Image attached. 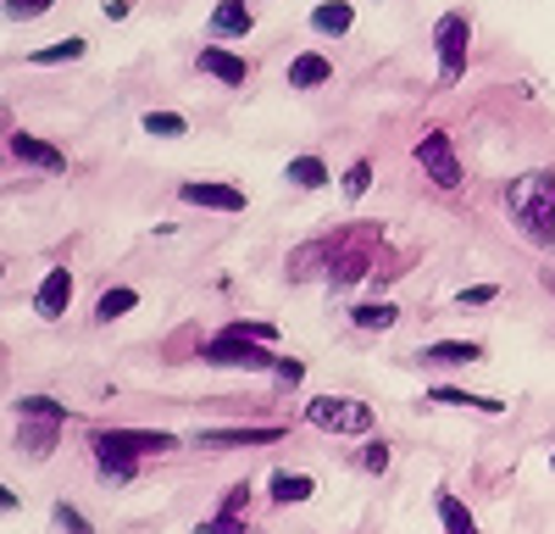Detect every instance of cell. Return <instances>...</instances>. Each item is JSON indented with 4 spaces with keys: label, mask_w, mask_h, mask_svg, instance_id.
<instances>
[{
    "label": "cell",
    "mask_w": 555,
    "mask_h": 534,
    "mask_svg": "<svg viewBox=\"0 0 555 534\" xmlns=\"http://www.w3.org/2000/svg\"><path fill=\"white\" fill-rule=\"evenodd\" d=\"M172 445H178V440H172L167 429H95V434H89V457H95V468H101L112 484H133L139 462L172 452Z\"/></svg>",
    "instance_id": "6da1fadb"
},
{
    "label": "cell",
    "mask_w": 555,
    "mask_h": 534,
    "mask_svg": "<svg viewBox=\"0 0 555 534\" xmlns=\"http://www.w3.org/2000/svg\"><path fill=\"white\" fill-rule=\"evenodd\" d=\"M505 212H512L522 240H533L539 251H555V173L550 167L512 178L505 185Z\"/></svg>",
    "instance_id": "7a4b0ae2"
},
{
    "label": "cell",
    "mask_w": 555,
    "mask_h": 534,
    "mask_svg": "<svg viewBox=\"0 0 555 534\" xmlns=\"http://www.w3.org/2000/svg\"><path fill=\"white\" fill-rule=\"evenodd\" d=\"M201 363L206 368H222V373H272L278 368V351L261 345V340H250L240 323H228L217 340H206Z\"/></svg>",
    "instance_id": "3957f363"
},
{
    "label": "cell",
    "mask_w": 555,
    "mask_h": 534,
    "mask_svg": "<svg viewBox=\"0 0 555 534\" xmlns=\"http://www.w3.org/2000/svg\"><path fill=\"white\" fill-rule=\"evenodd\" d=\"M306 423L311 429H328V434H373L378 429V412L366 400H350V395H311L306 400Z\"/></svg>",
    "instance_id": "277c9868"
},
{
    "label": "cell",
    "mask_w": 555,
    "mask_h": 534,
    "mask_svg": "<svg viewBox=\"0 0 555 534\" xmlns=\"http://www.w3.org/2000/svg\"><path fill=\"white\" fill-rule=\"evenodd\" d=\"M467 44H473V23H467V12H444V17L434 23L439 84H461V73H467Z\"/></svg>",
    "instance_id": "5b68a950"
},
{
    "label": "cell",
    "mask_w": 555,
    "mask_h": 534,
    "mask_svg": "<svg viewBox=\"0 0 555 534\" xmlns=\"http://www.w3.org/2000/svg\"><path fill=\"white\" fill-rule=\"evenodd\" d=\"M411 156H416V167H423L439 190H455V185H461V156H455V145H450L444 128H428L423 140H416Z\"/></svg>",
    "instance_id": "8992f818"
},
{
    "label": "cell",
    "mask_w": 555,
    "mask_h": 534,
    "mask_svg": "<svg viewBox=\"0 0 555 534\" xmlns=\"http://www.w3.org/2000/svg\"><path fill=\"white\" fill-rule=\"evenodd\" d=\"M272 440H289V429H278V423H245V429H201L195 434L201 452H240V445H272Z\"/></svg>",
    "instance_id": "52a82bcc"
},
{
    "label": "cell",
    "mask_w": 555,
    "mask_h": 534,
    "mask_svg": "<svg viewBox=\"0 0 555 534\" xmlns=\"http://www.w3.org/2000/svg\"><path fill=\"white\" fill-rule=\"evenodd\" d=\"M67 306H73V267H51V274L39 279V290H34V312L44 323H56Z\"/></svg>",
    "instance_id": "ba28073f"
},
{
    "label": "cell",
    "mask_w": 555,
    "mask_h": 534,
    "mask_svg": "<svg viewBox=\"0 0 555 534\" xmlns=\"http://www.w3.org/2000/svg\"><path fill=\"white\" fill-rule=\"evenodd\" d=\"M195 67H201L206 78L228 84V89H245V84H250V62H245V56H234V51H222V44H201Z\"/></svg>",
    "instance_id": "9c48e42d"
},
{
    "label": "cell",
    "mask_w": 555,
    "mask_h": 534,
    "mask_svg": "<svg viewBox=\"0 0 555 534\" xmlns=\"http://www.w3.org/2000/svg\"><path fill=\"white\" fill-rule=\"evenodd\" d=\"M12 156L23 162V167H34V173H67V151L62 145H51V140H34V134H12Z\"/></svg>",
    "instance_id": "30bf717a"
},
{
    "label": "cell",
    "mask_w": 555,
    "mask_h": 534,
    "mask_svg": "<svg viewBox=\"0 0 555 534\" xmlns=\"http://www.w3.org/2000/svg\"><path fill=\"white\" fill-rule=\"evenodd\" d=\"M178 201L183 206H206V212H245V190H234V185H183L178 190Z\"/></svg>",
    "instance_id": "8fae6325"
},
{
    "label": "cell",
    "mask_w": 555,
    "mask_h": 534,
    "mask_svg": "<svg viewBox=\"0 0 555 534\" xmlns=\"http://www.w3.org/2000/svg\"><path fill=\"white\" fill-rule=\"evenodd\" d=\"M284 84L289 89H322V84H334V62L322 56V51H300V56H289Z\"/></svg>",
    "instance_id": "7c38bea8"
},
{
    "label": "cell",
    "mask_w": 555,
    "mask_h": 534,
    "mask_svg": "<svg viewBox=\"0 0 555 534\" xmlns=\"http://www.w3.org/2000/svg\"><path fill=\"white\" fill-rule=\"evenodd\" d=\"M428 400H434V407H473V412H483V418H500V412H505L500 395H473V390H461V384H434Z\"/></svg>",
    "instance_id": "4fadbf2b"
},
{
    "label": "cell",
    "mask_w": 555,
    "mask_h": 534,
    "mask_svg": "<svg viewBox=\"0 0 555 534\" xmlns=\"http://www.w3.org/2000/svg\"><path fill=\"white\" fill-rule=\"evenodd\" d=\"M311 28L322 39H345L356 28V7H350V0H317V7H311Z\"/></svg>",
    "instance_id": "5bb4252c"
},
{
    "label": "cell",
    "mask_w": 555,
    "mask_h": 534,
    "mask_svg": "<svg viewBox=\"0 0 555 534\" xmlns=\"http://www.w3.org/2000/svg\"><path fill=\"white\" fill-rule=\"evenodd\" d=\"M256 28V12L245 7V0H217L211 7V34H222V39H245Z\"/></svg>",
    "instance_id": "9a60e30c"
},
{
    "label": "cell",
    "mask_w": 555,
    "mask_h": 534,
    "mask_svg": "<svg viewBox=\"0 0 555 534\" xmlns=\"http://www.w3.org/2000/svg\"><path fill=\"white\" fill-rule=\"evenodd\" d=\"M423 363H439V368H473V363H483V345H478V340H439V345L423 351Z\"/></svg>",
    "instance_id": "2e32d148"
},
{
    "label": "cell",
    "mask_w": 555,
    "mask_h": 534,
    "mask_svg": "<svg viewBox=\"0 0 555 534\" xmlns=\"http://www.w3.org/2000/svg\"><path fill=\"white\" fill-rule=\"evenodd\" d=\"M434 512H439L444 534H483V529H478V518L467 512V501L450 496V490H439V496H434Z\"/></svg>",
    "instance_id": "e0dca14e"
},
{
    "label": "cell",
    "mask_w": 555,
    "mask_h": 534,
    "mask_svg": "<svg viewBox=\"0 0 555 534\" xmlns=\"http://www.w3.org/2000/svg\"><path fill=\"white\" fill-rule=\"evenodd\" d=\"M56 434H62L56 418H23V434H17V440H23L28 457H51V452H56Z\"/></svg>",
    "instance_id": "ac0fdd59"
},
{
    "label": "cell",
    "mask_w": 555,
    "mask_h": 534,
    "mask_svg": "<svg viewBox=\"0 0 555 534\" xmlns=\"http://www.w3.org/2000/svg\"><path fill=\"white\" fill-rule=\"evenodd\" d=\"M311 496H317V479H311V473H289V468H278V473H272V501H278V507L311 501Z\"/></svg>",
    "instance_id": "d6986e66"
},
{
    "label": "cell",
    "mask_w": 555,
    "mask_h": 534,
    "mask_svg": "<svg viewBox=\"0 0 555 534\" xmlns=\"http://www.w3.org/2000/svg\"><path fill=\"white\" fill-rule=\"evenodd\" d=\"M284 178H289L295 190H322V185H328L334 173H328V162H322V156H289Z\"/></svg>",
    "instance_id": "ffe728a7"
},
{
    "label": "cell",
    "mask_w": 555,
    "mask_h": 534,
    "mask_svg": "<svg viewBox=\"0 0 555 534\" xmlns=\"http://www.w3.org/2000/svg\"><path fill=\"white\" fill-rule=\"evenodd\" d=\"M350 323L356 329H395L400 323V306H389V301H361V306H350Z\"/></svg>",
    "instance_id": "44dd1931"
},
{
    "label": "cell",
    "mask_w": 555,
    "mask_h": 534,
    "mask_svg": "<svg viewBox=\"0 0 555 534\" xmlns=\"http://www.w3.org/2000/svg\"><path fill=\"white\" fill-rule=\"evenodd\" d=\"M89 51V44L78 39V34H67V39H56V44H44V51H28V67H62V62H78Z\"/></svg>",
    "instance_id": "7402d4cb"
},
{
    "label": "cell",
    "mask_w": 555,
    "mask_h": 534,
    "mask_svg": "<svg viewBox=\"0 0 555 534\" xmlns=\"http://www.w3.org/2000/svg\"><path fill=\"white\" fill-rule=\"evenodd\" d=\"M139 128H145L151 140H183V134H190V117H183V112H145Z\"/></svg>",
    "instance_id": "603a6c76"
},
{
    "label": "cell",
    "mask_w": 555,
    "mask_h": 534,
    "mask_svg": "<svg viewBox=\"0 0 555 534\" xmlns=\"http://www.w3.org/2000/svg\"><path fill=\"white\" fill-rule=\"evenodd\" d=\"M133 306H139V290L117 284V290H101V301H95V318H101V323H117V318H128Z\"/></svg>",
    "instance_id": "cb8c5ba5"
},
{
    "label": "cell",
    "mask_w": 555,
    "mask_h": 534,
    "mask_svg": "<svg viewBox=\"0 0 555 534\" xmlns=\"http://www.w3.org/2000/svg\"><path fill=\"white\" fill-rule=\"evenodd\" d=\"M366 267H373V251H361V245H356V251H339V262H334V274H328V279H334V290H350V284L366 274Z\"/></svg>",
    "instance_id": "d4e9b609"
},
{
    "label": "cell",
    "mask_w": 555,
    "mask_h": 534,
    "mask_svg": "<svg viewBox=\"0 0 555 534\" xmlns=\"http://www.w3.org/2000/svg\"><path fill=\"white\" fill-rule=\"evenodd\" d=\"M17 418H56V423H67V407L51 400V395H17Z\"/></svg>",
    "instance_id": "484cf974"
},
{
    "label": "cell",
    "mask_w": 555,
    "mask_h": 534,
    "mask_svg": "<svg viewBox=\"0 0 555 534\" xmlns=\"http://www.w3.org/2000/svg\"><path fill=\"white\" fill-rule=\"evenodd\" d=\"M366 190H373V162L361 156V162H350V167H345V195H350V201H361Z\"/></svg>",
    "instance_id": "4316f807"
},
{
    "label": "cell",
    "mask_w": 555,
    "mask_h": 534,
    "mask_svg": "<svg viewBox=\"0 0 555 534\" xmlns=\"http://www.w3.org/2000/svg\"><path fill=\"white\" fill-rule=\"evenodd\" d=\"M51 7H56V0H7V17L12 23H34V17H44Z\"/></svg>",
    "instance_id": "83f0119b"
},
{
    "label": "cell",
    "mask_w": 555,
    "mask_h": 534,
    "mask_svg": "<svg viewBox=\"0 0 555 534\" xmlns=\"http://www.w3.org/2000/svg\"><path fill=\"white\" fill-rule=\"evenodd\" d=\"M356 462H361L366 473H384V468H389V445H384V440H366Z\"/></svg>",
    "instance_id": "f1b7e54d"
},
{
    "label": "cell",
    "mask_w": 555,
    "mask_h": 534,
    "mask_svg": "<svg viewBox=\"0 0 555 534\" xmlns=\"http://www.w3.org/2000/svg\"><path fill=\"white\" fill-rule=\"evenodd\" d=\"M51 518H56V529H67V534H95V529L83 523V512H78V507H67V501H56V507H51Z\"/></svg>",
    "instance_id": "f546056e"
},
{
    "label": "cell",
    "mask_w": 555,
    "mask_h": 534,
    "mask_svg": "<svg viewBox=\"0 0 555 534\" xmlns=\"http://www.w3.org/2000/svg\"><path fill=\"white\" fill-rule=\"evenodd\" d=\"M195 534H250V529H245V518H228V512H211V518H206V523H201Z\"/></svg>",
    "instance_id": "4dcf8cb0"
},
{
    "label": "cell",
    "mask_w": 555,
    "mask_h": 534,
    "mask_svg": "<svg viewBox=\"0 0 555 534\" xmlns=\"http://www.w3.org/2000/svg\"><path fill=\"white\" fill-rule=\"evenodd\" d=\"M489 301H500V284H467L455 295V306H489Z\"/></svg>",
    "instance_id": "1f68e13d"
},
{
    "label": "cell",
    "mask_w": 555,
    "mask_h": 534,
    "mask_svg": "<svg viewBox=\"0 0 555 534\" xmlns=\"http://www.w3.org/2000/svg\"><path fill=\"white\" fill-rule=\"evenodd\" d=\"M272 373H278V384H289V390H295V384L306 379V363H300V356H278V368H272Z\"/></svg>",
    "instance_id": "d6a6232c"
},
{
    "label": "cell",
    "mask_w": 555,
    "mask_h": 534,
    "mask_svg": "<svg viewBox=\"0 0 555 534\" xmlns=\"http://www.w3.org/2000/svg\"><path fill=\"white\" fill-rule=\"evenodd\" d=\"M250 507V484H234V490H228V496H222V507L217 512H228V518H240Z\"/></svg>",
    "instance_id": "836d02e7"
},
{
    "label": "cell",
    "mask_w": 555,
    "mask_h": 534,
    "mask_svg": "<svg viewBox=\"0 0 555 534\" xmlns=\"http://www.w3.org/2000/svg\"><path fill=\"white\" fill-rule=\"evenodd\" d=\"M101 12H106L112 23H122V17H128V0H101Z\"/></svg>",
    "instance_id": "e575fe53"
},
{
    "label": "cell",
    "mask_w": 555,
    "mask_h": 534,
    "mask_svg": "<svg viewBox=\"0 0 555 534\" xmlns=\"http://www.w3.org/2000/svg\"><path fill=\"white\" fill-rule=\"evenodd\" d=\"M550 468H555V457H550Z\"/></svg>",
    "instance_id": "d590c367"
}]
</instances>
